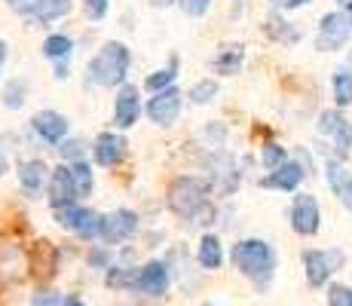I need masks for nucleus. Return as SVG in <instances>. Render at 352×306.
Instances as JSON below:
<instances>
[{
	"label": "nucleus",
	"mask_w": 352,
	"mask_h": 306,
	"mask_svg": "<svg viewBox=\"0 0 352 306\" xmlns=\"http://www.w3.org/2000/svg\"><path fill=\"white\" fill-rule=\"evenodd\" d=\"M6 168H10V162H6L3 151H0V178H3V175H6Z\"/></svg>",
	"instance_id": "nucleus-41"
},
{
	"label": "nucleus",
	"mask_w": 352,
	"mask_h": 306,
	"mask_svg": "<svg viewBox=\"0 0 352 306\" xmlns=\"http://www.w3.org/2000/svg\"><path fill=\"white\" fill-rule=\"evenodd\" d=\"M3 65H6V43L0 40V74H3Z\"/></svg>",
	"instance_id": "nucleus-39"
},
{
	"label": "nucleus",
	"mask_w": 352,
	"mask_h": 306,
	"mask_svg": "<svg viewBox=\"0 0 352 306\" xmlns=\"http://www.w3.org/2000/svg\"><path fill=\"white\" fill-rule=\"evenodd\" d=\"M199 263L206 270H221V263H224V245H221V239L214 233H206L199 239Z\"/></svg>",
	"instance_id": "nucleus-19"
},
{
	"label": "nucleus",
	"mask_w": 352,
	"mask_h": 306,
	"mask_svg": "<svg viewBox=\"0 0 352 306\" xmlns=\"http://www.w3.org/2000/svg\"><path fill=\"white\" fill-rule=\"evenodd\" d=\"M107 285L120 291H132L138 288V270H123V267H111L107 270Z\"/></svg>",
	"instance_id": "nucleus-27"
},
{
	"label": "nucleus",
	"mask_w": 352,
	"mask_h": 306,
	"mask_svg": "<svg viewBox=\"0 0 352 306\" xmlns=\"http://www.w3.org/2000/svg\"><path fill=\"white\" fill-rule=\"evenodd\" d=\"M77 196H80V193H77V184H74L71 166L52 168V175H50V202H52V208L71 206Z\"/></svg>",
	"instance_id": "nucleus-12"
},
{
	"label": "nucleus",
	"mask_w": 352,
	"mask_h": 306,
	"mask_svg": "<svg viewBox=\"0 0 352 306\" xmlns=\"http://www.w3.org/2000/svg\"><path fill=\"white\" fill-rule=\"evenodd\" d=\"M319 132L322 135H331L340 153L352 151V122L343 117L340 111H322L319 113Z\"/></svg>",
	"instance_id": "nucleus-10"
},
{
	"label": "nucleus",
	"mask_w": 352,
	"mask_h": 306,
	"mask_svg": "<svg viewBox=\"0 0 352 306\" xmlns=\"http://www.w3.org/2000/svg\"><path fill=\"white\" fill-rule=\"evenodd\" d=\"M62 306H86V303H83V300H80V297H67V300H65Z\"/></svg>",
	"instance_id": "nucleus-42"
},
{
	"label": "nucleus",
	"mask_w": 352,
	"mask_h": 306,
	"mask_svg": "<svg viewBox=\"0 0 352 306\" xmlns=\"http://www.w3.org/2000/svg\"><path fill=\"white\" fill-rule=\"evenodd\" d=\"M74 52V40L67 37V34H52V37L43 40V56L52 58V61H65L71 58Z\"/></svg>",
	"instance_id": "nucleus-21"
},
{
	"label": "nucleus",
	"mask_w": 352,
	"mask_h": 306,
	"mask_svg": "<svg viewBox=\"0 0 352 306\" xmlns=\"http://www.w3.org/2000/svg\"><path fill=\"white\" fill-rule=\"evenodd\" d=\"M89 208H83V206H77V202H71V206H62V208H56V221H58V227H65V230H71V233H77L80 230V223H83V217Z\"/></svg>",
	"instance_id": "nucleus-24"
},
{
	"label": "nucleus",
	"mask_w": 352,
	"mask_h": 306,
	"mask_svg": "<svg viewBox=\"0 0 352 306\" xmlns=\"http://www.w3.org/2000/svg\"><path fill=\"white\" fill-rule=\"evenodd\" d=\"M178 3H181V10H184L187 16L196 19V16H206L208 6H212V0H178Z\"/></svg>",
	"instance_id": "nucleus-32"
},
{
	"label": "nucleus",
	"mask_w": 352,
	"mask_h": 306,
	"mask_svg": "<svg viewBox=\"0 0 352 306\" xmlns=\"http://www.w3.org/2000/svg\"><path fill=\"white\" fill-rule=\"evenodd\" d=\"M129 61H132L129 46L120 43V40H107V43L98 50V56L89 61V80L96 86H107V89H111V86H117L126 80Z\"/></svg>",
	"instance_id": "nucleus-2"
},
{
	"label": "nucleus",
	"mask_w": 352,
	"mask_h": 306,
	"mask_svg": "<svg viewBox=\"0 0 352 306\" xmlns=\"http://www.w3.org/2000/svg\"><path fill=\"white\" fill-rule=\"evenodd\" d=\"M58 151H62L65 156H80V153H83V144H80V141H71V144H67V141H65Z\"/></svg>",
	"instance_id": "nucleus-37"
},
{
	"label": "nucleus",
	"mask_w": 352,
	"mask_h": 306,
	"mask_svg": "<svg viewBox=\"0 0 352 306\" xmlns=\"http://www.w3.org/2000/svg\"><path fill=\"white\" fill-rule=\"evenodd\" d=\"M261 162L263 168H270V172H276V168L282 166V162H288V153L282 144H276V141H267V144L261 147Z\"/></svg>",
	"instance_id": "nucleus-28"
},
{
	"label": "nucleus",
	"mask_w": 352,
	"mask_h": 306,
	"mask_svg": "<svg viewBox=\"0 0 352 306\" xmlns=\"http://www.w3.org/2000/svg\"><path fill=\"white\" fill-rule=\"evenodd\" d=\"M71 12V0H40L34 6V19L37 22H52V19H62Z\"/></svg>",
	"instance_id": "nucleus-23"
},
{
	"label": "nucleus",
	"mask_w": 352,
	"mask_h": 306,
	"mask_svg": "<svg viewBox=\"0 0 352 306\" xmlns=\"http://www.w3.org/2000/svg\"><path fill=\"white\" fill-rule=\"evenodd\" d=\"M126 138L117 132H101L92 144V156H96L98 166H117L126 160Z\"/></svg>",
	"instance_id": "nucleus-13"
},
{
	"label": "nucleus",
	"mask_w": 352,
	"mask_h": 306,
	"mask_svg": "<svg viewBox=\"0 0 352 306\" xmlns=\"http://www.w3.org/2000/svg\"><path fill=\"white\" fill-rule=\"evenodd\" d=\"M175 77H178V58H172V61H168V67H162V71L151 74V77L144 80V89L162 92V89H168V86L175 83Z\"/></svg>",
	"instance_id": "nucleus-25"
},
{
	"label": "nucleus",
	"mask_w": 352,
	"mask_h": 306,
	"mask_svg": "<svg viewBox=\"0 0 352 306\" xmlns=\"http://www.w3.org/2000/svg\"><path fill=\"white\" fill-rule=\"evenodd\" d=\"M31 303L34 306H58V294H56V291H37Z\"/></svg>",
	"instance_id": "nucleus-34"
},
{
	"label": "nucleus",
	"mask_w": 352,
	"mask_h": 306,
	"mask_svg": "<svg viewBox=\"0 0 352 306\" xmlns=\"http://www.w3.org/2000/svg\"><path fill=\"white\" fill-rule=\"evenodd\" d=\"M31 126H34V132H37L43 141H50V144H62L65 135L71 132V122H67V117H65V113H58V111L34 113Z\"/></svg>",
	"instance_id": "nucleus-9"
},
{
	"label": "nucleus",
	"mask_w": 352,
	"mask_h": 306,
	"mask_svg": "<svg viewBox=\"0 0 352 306\" xmlns=\"http://www.w3.org/2000/svg\"><path fill=\"white\" fill-rule=\"evenodd\" d=\"M175 0H151V6H157V10H166V6H172Z\"/></svg>",
	"instance_id": "nucleus-40"
},
{
	"label": "nucleus",
	"mask_w": 352,
	"mask_h": 306,
	"mask_svg": "<svg viewBox=\"0 0 352 306\" xmlns=\"http://www.w3.org/2000/svg\"><path fill=\"white\" fill-rule=\"evenodd\" d=\"M276 10H297V6H307L309 0H270Z\"/></svg>",
	"instance_id": "nucleus-36"
},
{
	"label": "nucleus",
	"mask_w": 352,
	"mask_h": 306,
	"mask_svg": "<svg viewBox=\"0 0 352 306\" xmlns=\"http://www.w3.org/2000/svg\"><path fill=\"white\" fill-rule=\"evenodd\" d=\"M214 95H218V83H214V80H199L196 86H190L187 98H190L193 105H208Z\"/></svg>",
	"instance_id": "nucleus-29"
},
{
	"label": "nucleus",
	"mask_w": 352,
	"mask_h": 306,
	"mask_svg": "<svg viewBox=\"0 0 352 306\" xmlns=\"http://www.w3.org/2000/svg\"><path fill=\"white\" fill-rule=\"evenodd\" d=\"M230 261H233V267L239 270L242 276L252 278L261 291H267L276 276V251H273V245L263 239L236 242L233 251H230Z\"/></svg>",
	"instance_id": "nucleus-1"
},
{
	"label": "nucleus",
	"mask_w": 352,
	"mask_h": 306,
	"mask_svg": "<svg viewBox=\"0 0 352 306\" xmlns=\"http://www.w3.org/2000/svg\"><path fill=\"white\" fill-rule=\"evenodd\" d=\"M52 175V168H46L43 160H28L19 166V184H22L25 196H37L40 190H43L46 178Z\"/></svg>",
	"instance_id": "nucleus-16"
},
{
	"label": "nucleus",
	"mask_w": 352,
	"mask_h": 306,
	"mask_svg": "<svg viewBox=\"0 0 352 306\" xmlns=\"http://www.w3.org/2000/svg\"><path fill=\"white\" fill-rule=\"evenodd\" d=\"M307 178V168L300 166V162L288 160L282 162L276 172H270L267 178H261V187H270V190H285V193H294L297 187H300V181Z\"/></svg>",
	"instance_id": "nucleus-11"
},
{
	"label": "nucleus",
	"mask_w": 352,
	"mask_h": 306,
	"mask_svg": "<svg viewBox=\"0 0 352 306\" xmlns=\"http://www.w3.org/2000/svg\"><path fill=\"white\" fill-rule=\"evenodd\" d=\"M343 267V251H303V270H307V282L313 288L328 285V278Z\"/></svg>",
	"instance_id": "nucleus-5"
},
{
	"label": "nucleus",
	"mask_w": 352,
	"mask_h": 306,
	"mask_svg": "<svg viewBox=\"0 0 352 306\" xmlns=\"http://www.w3.org/2000/svg\"><path fill=\"white\" fill-rule=\"evenodd\" d=\"M25 89H28V86H25V83H19V80H12V83H10V89L3 92V105H6V107H22V105H25Z\"/></svg>",
	"instance_id": "nucleus-30"
},
{
	"label": "nucleus",
	"mask_w": 352,
	"mask_h": 306,
	"mask_svg": "<svg viewBox=\"0 0 352 306\" xmlns=\"http://www.w3.org/2000/svg\"><path fill=\"white\" fill-rule=\"evenodd\" d=\"M138 291L147 297H162L168 291V263L166 261H151L138 270Z\"/></svg>",
	"instance_id": "nucleus-14"
},
{
	"label": "nucleus",
	"mask_w": 352,
	"mask_h": 306,
	"mask_svg": "<svg viewBox=\"0 0 352 306\" xmlns=\"http://www.w3.org/2000/svg\"><path fill=\"white\" fill-rule=\"evenodd\" d=\"M331 86H334L337 107H349L352 105V71H349V67H340V71H334V80H331Z\"/></svg>",
	"instance_id": "nucleus-22"
},
{
	"label": "nucleus",
	"mask_w": 352,
	"mask_h": 306,
	"mask_svg": "<svg viewBox=\"0 0 352 306\" xmlns=\"http://www.w3.org/2000/svg\"><path fill=\"white\" fill-rule=\"evenodd\" d=\"M324 175H328V184H331V190L337 193V199H340L343 206L352 212V172H346L340 162H328Z\"/></svg>",
	"instance_id": "nucleus-18"
},
{
	"label": "nucleus",
	"mask_w": 352,
	"mask_h": 306,
	"mask_svg": "<svg viewBox=\"0 0 352 306\" xmlns=\"http://www.w3.org/2000/svg\"><path fill=\"white\" fill-rule=\"evenodd\" d=\"M291 227L294 233L300 236H316L322 227V212H319V202H316L313 193H297L294 202H291Z\"/></svg>",
	"instance_id": "nucleus-6"
},
{
	"label": "nucleus",
	"mask_w": 352,
	"mask_h": 306,
	"mask_svg": "<svg viewBox=\"0 0 352 306\" xmlns=\"http://www.w3.org/2000/svg\"><path fill=\"white\" fill-rule=\"evenodd\" d=\"M181 98H184V95L175 89V86H168V89H162V92H153V98L147 101V117L157 122V126H172L181 113Z\"/></svg>",
	"instance_id": "nucleus-7"
},
{
	"label": "nucleus",
	"mask_w": 352,
	"mask_h": 306,
	"mask_svg": "<svg viewBox=\"0 0 352 306\" xmlns=\"http://www.w3.org/2000/svg\"><path fill=\"white\" fill-rule=\"evenodd\" d=\"M349 22H352V6H349Z\"/></svg>",
	"instance_id": "nucleus-44"
},
{
	"label": "nucleus",
	"mask_w": 352,
	"mask_h": 306,
	"mask_svg": "<svg viewBox=\"0 0 352 306\" xmlns=\"http://www.w3.org/2000/svg\"><path fill=\"white\" fill-rule=\"evenodd\" d=\"M166 202L178 217L193 221V217L208 206V184L193 178V175H181V178H175L172 187H168V199Z\"/></svg>",
	"instance_id": "nucleus-3"
},
{
	"label": "nucleus",
	"mask_w": 352,
	"mask_h": 306,
	"mask_svg": "<svg viewBox=\"0 0 352 306\" xmlns=\"http://www.w3.org/2000/svg\"><path fill=\"white\" fill-rule=\"evenodd\" d=\"M242 61H245V46L230 43L212 58V67H214V74H221V77H233V74H239Z\"/></svg>",
	"instance_id": "nucleus-17"
},
{
	"label": "nucleus",
	"mask_w": 352,
	"mask_h": 306,
	"mask_svg": "<svg viewBox=\"0 0 352 306\" xmlns=\"http://www.w3.org/2000/svg\"><path fill=\"white\" fill-rule=\"evenodd\" d=\"M263 34H267L270 40H276V43H297L300 40V28H294L291 22H285V19L279 16H270L267 22H263Z\"/></svg>",
	"instance_id": "nucleus-20"
},
{
	"label": "nucleus",
	"mask_w": 352,
	"mask_h": 306,
	"mask_svg": "<svg viewBox=\"0 0 352 306\" xmlns=\"http://www.w3.org/2000/svg\"><path fill=\"white\" fill-rule=\"evenodd\" d=\"M135 230H138V215L129 212V208H117V212L104 215V221H101V239L107 245H117L126 242Z\"/></svg>",
	"instance_id": "nucleus-8"
},
{
	"label": "nucleus",
	"mask_w": 352,
	"mask_h": 306,
	"mask_svg": "<svg viewBox=\"0 0 352 306\" xmlns=\"http://www.w3.org/2000/svg\"><path fill=\"white\" fill-rule=\"evenodd\" d=\"M71 175H74V184H77V193L80 196H89L92 187H96V178H92L89 162H83V160L71 162Z\"/></svg>",
	"instance_id": "nucleus-26"
},
{
	"label": "nucleus",
	"mask_w": 352,
	"mask_h": 306,
	"mask_svg": "<svg viewBox=\"0 0 352 306\" xmlns=\"http://www.w3.org/2000/svg\"><path fill=\"white\" fill-rule=\"evenodd\" d=\"M337 3H340V6H346V10H349V6H352V0H337Z\"/></svg>",
	"instance_id": "nucleus-43"
},
{
	"label": "nucleus",
	"mask_w": 352,
	"mask_h": 306,
	"mask_svg": "<svg viewBox=\"0 0 352 306\" xmlns=\"http://www.w3.org/2000/svg\"><path fill=\"white\" fill-rule=\"evenodd\" d=\"M107 261H111V257H107V251H96V254H89L92 267H107Z\"/></svg>",
	"instance_id": "nucleus-38"
},
{
	"label": "nucleus",
	"mask_w": 352,
	"mask_h": 306,
	"mask_svg": "<svg viewBox=\"0 0 352 306\" xmlns=\"http://www.w3.org/2000/svg\"><path fill=\"white\" fill-rule=\"evenodd\" d=\"M138 113H141L138 89L135 86H123L117 92V101H113V122H117V129H132Z\"/></svg>",
	"instance_id": "nucleus-15"
},
{
	"label": "nucleus",
	"mask_w": 352,
	"mask_h": 306,
	"mask_svg": "<svg viewBox=\"0 0 352 306\" xmlns=\"http://www.w3.org/2000/svg\"><path fill=\"white\" fill-rule=\"evenodd\" d=\"M328 306H352V288H346V285H331Z\"/></svg>",
	"instance_id": "nucleus-31"
},
{
	"label": "nucleus",
	"mask_w": 352,
	"mask_h": 306,
	"mask_svg": "<svg viewBox=\"0 0 352 306\" xmlns=\"http://www.w3.org/2000/svg\"><path fill=\"white\" fill-rule=\"evenodd\" d=\"M86 12H89L92 19H101L107 12V0H86Z\"/></svg>",
	"instance_id": "nucleus-35"
},
{
	"label": "nucleus",
	"mask_w": 352,
	"mask_h": 306,
	"mask_svg": "<svg viewBox=\"0 0 352 306\" xmlns=\"http://www.w3.org/2000/svg\"><path fill=\"white\" fill-rule=\"evenodd\" d=\"M352 34V22L346 12H328V16H322L319 22V34H316V50L319 52H337L346 46Z\"/></svg>",
	"instance_id": "nucleus-4"
},
{
	"label": "nucleus",
	"mask_w": 352,
	"mask_h": 306,
	"mask_svg": "<svg viewBox=\"0 0 352 306\" xmlns=\"http://www.w3.org/2000/svg\"><path fill=\"white\" fill-rule=\"evenodd\" d=\"M40 0H6V6H10L12 12H19V16H34V6H37Z\"/></svg>",
	"instance_id": "nucleus-33"
}]
</instances>
